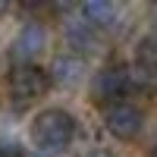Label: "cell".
Instances as JSON below:
<instances>
[{"instance_id": "52a82bcc", "label": "cell", "mask_w": 157, "mask_h": 157, "mask_svg": "<svg viewBox=\"0 0 157 157\" xmlns=\"http://www.w3.org/2000/svg\"><path fill=\"white\" fill-rule=\"evenodd\" d=\"M78 13H82V22L88 29H107L116 22V6L110 0H88V3H82Z\"/></svg>"}, {"instance_id": "8992f818", "label": "cell", "mask_w": 157, "mask_h": 157, "mask_svg": "<svg viewBox=\"0 0 157 157\" xmlns=\"http://www.w3.org/2000/svg\"><path fill=\"white\" fill-rule=\"evenodd\" d=\"M47 78H50V82H57V85H63V88L82 85V78H85V60L75 57V54H63V57L54 60Z\"/></svg>"}, {"instance_id": "277c9868", "label": "cell", "mask_w": 157, "mask_h": 157, "mask_svg": "<svg viewBox=\"0 0 157 157\" xmlns=\"http://www.w3.org/2000/svg\"><path fill=\"white\" fill-rule=\"evenodd\" d=\"M104 126L116 141H135L145 126V113L132 104H110L104 110Z\"/></svg>"}, {"instance_id": "5b68a950", "label": "cell", "mask_w": 157, "mask_h": 157, "mask_svg": "<svg viewBox=\"0 0 157 157\" xmlns=\"http://www.w3.org/2000/svg\"><path fill=\"white\" fill-rule=\"evenodd\" d=\"M126 91H129V66H123V63L104 66L94 75V98L101 104H107V107L113 101H123Z\"/></svg>"}, {"instance_id": "ba28073f", "label": "cell", "mask_w": 157, "mask_h": 157, "mask_svg": "<svg viewBox=\"0 0 157 157\" xmlns=\"http://www.w3.org/2000/svg\"><path fill=\"white\" fill-rule=\"evenodd\" d=\"M138 60L145 69H157V35H148L138 44Z\"/></svg>"}, {"instance_id": "9c48e42d", "label": "cell", "mask_w": 157, "mask_h": 157, "mask_svg": "<svg viewBox=\"0 0 157 157\" xmlns=\"http://www.w3.org/2000/svg\"><path fill=\"white\" fill-rule=\"evenodd\" d=\"M10 10V3H3V0H0V13H6Z\"/></svg>"}, {"instance_id": "6da1fadb", "label": "cell", "mask_w": 157, "mask_h": 157, "mask_svg": "<svg viewBox=\"0 0 157 157\" xmlns=\"http://www.w3.org/2000/svg\"><path fill=\"white\" fill-rule=\"evenodd\" d=\"M75 116L69 110H63V107H47L41 110L32 120V141L41 151H63V148H69L72 145V138H75Z\"/></svg>"}, {"instance_id": "7a4b0ae2", "label": "cell", "mask_w": 157, "mask_h": 157, "mask_svg": "<svg viewBox=\"0 0 157 157\" xmlns=\"http://www.w3.org/2000/svg\"><path fill=\"white\" fill-rule=\"evenodd\" d=\"M50 88V78L47 72L38 66H13L6 75V91H10V101H16L19 107L25 104H35L38 98H44Z\"/></svg>"}, {"instance_id": "3957f363", "label": "cell", "mask_w": 157, "mask_h": 157, "mask_svg": "<svg viewBox=\"0 0 157 157\" xmlns=\"http://www.w3.org/2000/svg\"><path fill=\"white\" fill-rule=\"evenodd\" d=\"M44 50H47V29H44V22L32 19L19 29L16 41L10 44V57L16 60V66H35Z\"/></svg>"}]
</instances>
